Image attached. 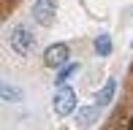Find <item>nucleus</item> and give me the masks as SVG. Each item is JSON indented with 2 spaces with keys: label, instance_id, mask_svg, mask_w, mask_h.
Wrapping results in <instances>:
<instances>
[{
  "label": "nucleus",
  "instance_id": "nucleus-7",
  "mask_svg": "<svg viewBox=\"0 0 133 130\" xmlns=\"http://www.w3.org/2000/svg\"><path fill=\"white\" fill-rule=\"evenodd\" d=\"M95 54H98V57H109V54H111V35L101 33L98 38H95Z\"/></svg>",
  "mask_w": 133,
  "mask_h": 130
},
{
  "label": "nucleus",
  "instance_id": "nucleus-11",
  "mask_svg": "<svg viewBox=\"0 0 133 130\" xmlns=\"http://www.w3.org/2000/svg\"><path fill=\"white\" fill-rule=\"evenodd\" d=\"M130 44H133V41H130Z\"/></svg>",
  "mask_w": 133,
  "mask_h": 130
},
{
  "label": "nucleus",
  "instance_id": "nucleus-4",
  "mask_svg": "<svg viewBox=\"0 0 133 130\" xmlns=\"http://www.w3.org/2000/svg\"><path fill=\"white\" fill-rule=\"evenodd\" d=\"M68 57H71L68 44H52L44 52V65H49V68H65V65H71Z\"/></svg>",
  "mask_w": 133,
  "mask_h": 130
},
{
  "label": "nucleus",
  "instance_id": "nucleus-10",
  "mask_svg": "<svg viewBox=\"0 0 133 130\" xmlns=\"http://www.w3.org/2000/svg\"><path fill=\"white\" fill-rule=\"evenodd\" d=\"M128 130H133V117H130V122H128Z\"/></svg>",
  "mask_w": 133,
  "mask_h": 130
},
{
  "label": "nucleus",
  "instance_id": "nucleus-5",
  "mask_svg": "<svg viewBox=\"0 0 133 130\" xmlns=\"http://www.w3.org/2000/svg\"><path fill=\"white\" fill-rule=\"evenodd\" d=\"M114 92H117V81H114V79H106V84L95 92V106H98V109H101V106H109L111 98H114Z\"/></svg>",
  "mask_w": 133,
  "mask_h": 130
},
{
  "label": "nucleus",
  "instance_id": "nucleus-3",
  "mask_svg": "<svg viewBox=\"0 0 133 130\" xmlns=\"http://www.w3.org/2000/svg\"><path fill=\"white\" fill-rule=\"evenodd\" d=\"M54 16H57V0H35L33 3V19L41 27L54 25Z\"/></svg>",
  "mask_w": 133,
  "mask_h": 130
},
{
  "label": "nucleus",
  "instance_id": "nucleus-8",
  "mask_svg": "<svg viewBox=\"0 0 133 130\" xmlns=\"http://www.w3.org/2000/svg\"><path fill=\"white\" fill-rule=\"evenodd\" d=\"M22 98H25V95H22L19 87H8V84H3V100H8V103H19Z\"/></svg>",
  "mask_w": 133,
  "mask_h": 130
},
{
  "label": "nucleus",
  "instance_id": "nucleus-9",
  "mask_svg": "<svg viewBox=\"0 0 133 130\" xmlns=\"http://www.w3.org/2000/svg\"><path fill=\"white\" fill-rule=\"evenodd\" d=\"M76 70H79V65H74V62H71V65H65V68H63V70H60V73H57V79H54V81H57L60 87H65V81H68L71 76L76 73Z\"/></svg>",
  "mask_w": 133,
  "mask_h": 130
},
{
  "label": "nucleus",
  "instance_id": "nucleus-6",
  "mask_svg": "<svg viewBox=\"0 0 133 130\" xmlns=\"http://www.w3.org/2000/svg\"><path fill=\"white\" fill-rule=\"evenodd\" d=\"M95 117H98V106H84V109L76 111V125H92Z\"/></svg>",
  "mask_w": 133,
  "mask_h": 130
},
{
  "label": "nucleus",
  "instance_id": "nucleus-1",
  "mask_svg": "<svg viewBox=\"0 0 133 130\" xmlns=\"http://www.w3.org/2000/svg\"><path fill=\"white\" fill-rule=\"evenodd\" d=\"M8 44H11V49L19 57H30L35 52V35L30 33L25 25H16V27H11V33H8Z\"/></svg>",
  "mask_w": 133,
  "mask_h": 130
},
{
  "label": "nucleus",
  "instance_id": "nucleus-2",
  "mask_svg": "<svg viewBox=\"0 0 133 130\" xmlns=\"http://www.w3.org/2000/svg\"><path fill=\"white\" fill-rule=\"evenodd\" d=\"M54 114L57 117H68L76 111V90H71V87H60L57 92H54Z\"/></svg>",
  "mask_w": 133,
  "mask_h": 130
}]
</instances>
